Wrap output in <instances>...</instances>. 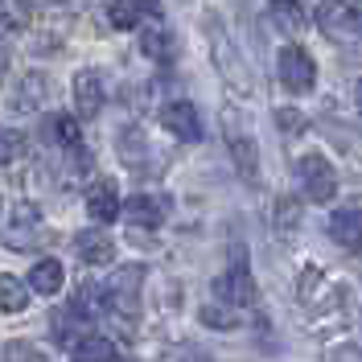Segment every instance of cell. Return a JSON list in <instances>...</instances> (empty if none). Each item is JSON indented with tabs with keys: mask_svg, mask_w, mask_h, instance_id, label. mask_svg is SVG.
<instances>
[{
	"mask_svg": "<svg viewBox=\"0 0 362 362\" xmlns=\"http://www.w3.org/2000/svg\"><path fill=\"white\" fill-rule=\"evenodd\" d=\"M87 214L95 223H115L119 218V194H115V181H95L87 189Z\"/></svg>",
	"mask_w": 362,
	"mask_h": 362,
	"instance_id": "30bf717a",
	"label": "cell"
},
{
	"mask_svg": "<svg viewBox=\"0 0 362 362\" xmlns=\"http://www.w3.org/2000/svg\"><path fill=\"white\" fill-rule=\"evenodd\" d=\"M49 136H54L58 144L74 148V153L83 148V132H78V124H74L70 115H54V119H49Z\"/></svg>",
	"mask_w": 362,
	"mask_h": 362,
	"instance_id": "603a6c76",
	"label": "cell"
},
{
	"mask_svg": "<svg viewBox=\"0 0 362 362\" xmlns=\"http://www.w3.org/2000/svg\"><path fill=\"white\" fill-rule=\"evenodd\" d=\"M25 153V136L13 132V128H0V165H8V160H17Z\"/></svg>",
	"mask_w": 362,
	"mask_h": 362,
	"instance_id": "484cf974",
	"label": "cell"
},
{
	"mask_svg": "<svg viewBox=\"0 0 362 362\" xmlns=\"http://www.w3.org/2000/svg\"><path fill=\"white\" fill-rule=\"evenodd\" d=\"M49 83H45V74H25L21 83H17V90H13V99H8V107L13 112H37L45 103V95H49Z\"/></svg>",
	"mask_w": 362,
	"mask_h": 362,
	"instance_id": "5bb4252c",
	"label": "cell"
},
{
	"mask_svg": "<svg viewBox=\"0 0 362 362\" xmlns=\"http://www.w3.org/2000/svg\"><path fill=\"white\" fill-rule=\"evenodd\" d=\"M0 362H49L33 346V341H4V350H0Z\"/></svg>",
	"mask_w": 362,
	"mask_h": 362,
	"instance_id": "d4e9b609",
	"label": "cell"
},
{
	"mask_svg": "<svg viewBox=\"0 0 362 362\" xmlns=\"http://www.w3.org/2000/svg\"><path fill=\"white\" fill-rule=\"evenodd\" d=\"M70 350H74V362H115V346L103 334H83Z\"/></svg>",
	"mask_w": 362,
	"mask_h": 362,
	"instance_id": "ac0fdd59",
	"label": "cell"
},
{
	"mask_svg": "<svg viewBox=\"0 0 362 362\" xmlns=\"http://www.w3.org/2000/svg\"><path fill=\"white\" fill-rule=\"evenodd\" d=\"M280 83L293 90V95H309L317 83V66H313V54L300 49V45H288L280 49Z\"/></svg>",
	"mask_w": 362,
	"mask_h": 362,
	"instance_id": "3957f363",
	"label": "cell"
},
{
	"mask_svg": "<svg viewBox=\"0 0 362 362\" xmlns=\"http://www.w3.org/2000/svg\"><path fill=\"white\" fill-rule=\"evenodd\" d=\"M74 103H78V115H99L103 107V78L95 70H78L74 74Z\"/></svg>",
	"mask_w": 362,
	"mask_h": 362,
	"instance_id": "7c38bea8",
	"label": "cell"
},
{
	"mask_svg": "<svg viewBox=\"0 0 362 362\" xmlns=\"http://www.w3.org/2000/svg\"><path fill=\"white\" fill-rule=\"evenodd\" d=\"M317 25H321V33L334 37V42H358L362 37L358 13H354L346 0H321V4H317Z\"/></svg>",
	"mask_w": 362,
	"mask_h": 362,
	"instance_id": "7a4b0ae2",
	"label": "cell"
},
{
	"mask_svg": "<svg viewBox=\"0 0 362 362\" xmlns=\"http://www.w3.org/2000/svg\"><path fill=\"white\" fill-rule=\"evenodd\" d=\"M296 181H300L305 198L317 206H325L338 194V173H334V165L321 157V153H309V157L296 160Z\"/></svg>",
	"mask_w": 362,
	"mask_h": 362,
	"instance_id": "6da1fadb",
	"label": "cell"
},
{
	"mask_svg": "<svg viewBox=\"0 0 362 362\" xmlns=\"http://www.w3.org/2000/svg\"><path fill=\"white\" fill-rule=\"evenodd\" d=\"M25 305H29V296H25V284L17 276H0V309L4 313H21Z\"/></svg>",
	"mask_w": 362,
	"mask_h": 362,
	"instance_id": "7402d4cb",
	"label": "cell"
},
{
	"mask_svg": "<svg viewBox=\"0 0 362 362\" xmlns=\"http://www.w3.org/2000/svg\"><path fill=\"white\" fill-rule=\"evenodd\" d=\"M329 235H334V243H341V247H362V210H338L334 218H329Z\"/></svg>",
	"mask_w": 362,
	"mask_h": 362,
	"instance_id": "9a60e30c",
	"label": "cell"
},
{
	"mask_svg": "<svg viewBox=\"0 0 362 362\" xmlns=\"http://www.w3.org/2000/svg\"><path fill=\"white\" fill-rule=\"evenodd\" d=\"M29 288L42 293V296H54L58 288H62V264H58V259L33 264V272H29Z\"/></svg>",
	"mask_w": 362,
	"mask_h": 362,
	"instance_id": "ffe728a7",
	"label": "cell"
},
{
	"mask_svg": "<svg viewBox=\"0 0 362 362\" xmlns=\"http://www.w3.org/2000/svg\"><path fill=\"white\" fill-rule=\"evenodd\" d=\"M358 4H362V0H358Z\"/></svg>",
	"mask_w": 362,
	"mask_h": 362,
	"instance_id": "1f68e13d",
	"label": "cell"
},
{
	"mask_svg": "<svg viewBox=\"0 0 362 362\" xmlns=\"http://www.w3.org/2000/svg\"><path fill=\"white\" fill-rule=\"evenodd\" d=\"M74 251H78L83 264H112L115 259V243L103 230H78L74 235Z\"/></svg>",
	"mask_w": 362,
	"mask_h": 362,
	"instance_id": "4fadbf2b",
	"label": "cell"
},
{
	"mask_svg": "<svg viewBox=\"0 0 362 362\" xmlns=\"http://www.w3.org/2000/svg\"><path fill=\"white\" fill-rule=\"evenodd\" d=\"M37 4H74V0H37Z\"/></svg>",
	"mask_w": 362,
	"mask_h": 362,
	"instance_id": "f1b7e54d",
	"label": "cell"
},
{
	"mask_svg": "<svg viewBox=\"0 0 362 362\" xmlns=\"http://www.w3.org/2000/svg\"><path fill=\"white\" fill-rule=\"evenodd\" d=\"M268 17H272V25H276L280 33H288V37L305 29V8H300V0H272Z\"/></svg>",
	"mask_w": 362,
	"mask_h": 362,
	"instance_id": "e0dca14e",
	"label": "cell"
},
{
	"mask_svg": "<svg viewBox=\"0 0 362 362\" xmlns=\"http://www.w3.org/2000/svg\"><path fill=\"white\" fill-rule=\"evenodd\" d=\"M226 140H230V157H235V165H239V173L243 177H255V165H259V153H255V140L243 132H230L226 128Z\"/></svg>",
	"mask_w": 362,
	"mask_h": 362,
	"instance_id": "d6986e66",
	"label": "cell"
},
{
	"mask_svg": "<svg viewBox=\"0 0 362 362\" xmlns=\"http://www.w3.org/2000/svg\"><path fill=\"white\" fill-rule=\"evenodd\" d=\"M218 293H223L226 305H255V280H251V268H247V259H243V251L235 255L230 272L218 280Z\"/></svg>",
	"mask_w": 362,
	"mask_h": 362,
	"instance_id": "8992f818",
	"label": "cell"
},
{
	"mask_svg": "<svg viewBox=\"0 0 362 362\" xmlns=\"http://www.w3.org/2000/svg\"><path fill=\"white\" fill-rule=\"evenodd\" d=\"M4 243L13 251H29L42 243V214L33 202H17L13 206V218H8V230H4Z\"/></svg>",
	"mask_w": 362,
	"mask_h": 362,
	"instance_id": "5b68a950",
	"label": "cell"
},
{
	"mask_svg": "<svg viewBox=\"0 0 362 362\" xmlns=\"http://www.w3.org/2000/svg\"><path fill=\"white\" fill-rule=\"evenodd\" d=\"M206 33H210V49H214V62H218V70H223L226 78L235 83V90H239V95H247V90H251V74H247V66L239 62L235 45L226 42V33L218 29V17H210Z\"/></svg>",
	"mask_w": 362,
	"mask_h": 362,
	"instance_id": "277c9868",
	"label": "cell"
},
{
	"mask_svg": "<svg viewBox=\"0 0 362 362\" xmlns=\"http://www.w3.org/2000/svg\"><path fill=\"white\" fill-rule=\"evenodd\" d=\"M202 325H210V329H235L239 325V313L230 309V305H202Z\"/></svg>",
	"mask_w": 362,
	"mask_h": 362,
	"instance_id": "cb8c5ba5",
	"label": "cell"
},
{
	"mask_svg": "<svg viewBox=\"0 0 362 362\" xmlns=\"http://www.w3.org/2000/svg\"><path fill=\"white\" fill-rule=\"evenodd\" d=\"M165 214H169V202L157 198V194H136V198H128V206H124V218L132 226H144V230H157V226L165 223Z\"/></svg>",
	"mask_w": 362,
	"mask_h": 362,
	"instance_id": "ba28073f",
	"label": "cell"
},
{
	"mask_svg": "<svg viewBox=\"0 0 362 362\" xmlns=\"http://www.w3.org/2000/svg\"><path fill=\"white\" fill-rule=\"evenodd\" d=\"M296 223H300V210H296V202H293V198H280V202H276V226H280V235H288Z\"/></svg>",
	"mask_w": 362,
	"mask_h": 362,
	"instance_id": "4316f807",
	"label": "cell"
},
{
	"mask_svg": "<svg viewBox=\"0 0 362 362\" xmlns=\"http://www.w3.org/2000/svg\"><path fill=\"white\" fill-rule=\"evenodd\" d=\"M0 70H4V49H0Z\"/></svg>",
	"mask_w": 362,
	"mask_h": 362,
	"instance_id": "4dcf8cb0",
	"label": "cell"
},
{
	"mask_svg": "<svg viewBox=\"0 0 362 362\" xmlns=\"http://www.w3.org/2000/svg\"><path fill=\"white\" fill-rule=\"evenodd\" d=\"M25 25H29V8H25V0H0V37L21 33Z\"/></svg>",
	"mask_w": 362,
	"mask_h": 362,
	"instance_id": "44dd1931",
	"label": "cell"
},
{
	"mask_svg": "<svg viewBox=\"0 0 362 362\" xmlns=\"http://www.w3.org/2000/svg\"><path fill=\"white\" fill-rule=\"evenodd\" d=\"M140 280H144V268L132 264V268H119L112 276V284H107V293H112V305L119 313H136V293H140Z\"/></svg>",
	"mask_w": 362,
	"mask_h": 362,
	"instance_id": "9c48e42d",
	"label": "cell"
},
{
	"mask_svg": "<svg viewBox=\"0 0 362 362\" xmlns=\"http://www.w3.org/2000/svg\"><path fill=\"white\" fill-rule=\"evenodd\" d=\"M358 103H362V78H358Z\"/></svg>",
	"mask_w": 362,
	"mask_h": 362,
	"instance_id": "f546056e",
	"label": "cell"
},
{
	"mask_svg": "<svg viewBox=\"0 0 362 362\" xmlns=\"http://www.w3.org/2000/svg\"><path fill=\"white\" fill-rule=\"evenodd\" d=\"M140 49H144V58H153V62H169L173 58V33H169V25H144V33H140Z\"/></svg>",
	"mask_w": 362,
	"mask_h": 362,
	"instance_id": "2e32d148",
	"label": "cell"
},
{
	"mask_svg": "<svg viewBox=\"0 0 362 362\" xmlns=\"http://www.w3.org/2000/svg\"><path fill=\"white\" fill-rule=\"evenodd\" d=\"M276 124H280L288 136H300L305 128H309V119H305L300 112H293V107H280V112H276Z\"/></svg>",
	"mask_w": 362,
	"mask_h": 362,
	"instance_id": "83f0119b",
	"label": "cell"
},
{
	"mask_svg": "<svg viewBox=\"0 0 362 362\" xmlns=\"http://www.w3.org/2000/svg\"><path fill=\"white\" fill-rule=\"evenodd\" d=\"M144 13L160 21V0H107V17H112L115 29H136V21Z\"/></svg>",
	"mask_w": 362,
	"mask_h": 362,
	"instance_id": "8fae6325",
	"label": "cell"
},
{
	"mask_svg": "<svg viewBox=\"0 0 362 362\" xmlns=\"http://www.w3.org/2000/svg\"><path fill=\"white\" fill-rule=\"evenodd\" d=\"M160 124L177 136V140H202V119H198V107H194V103H185V99L165 103V107H160Z\"/></svg>",
	"mask_w": 362,
	"mask_h": 362,
	"instance_id": "52a82bcc",
	"label": "cell"
}]
</instances>
